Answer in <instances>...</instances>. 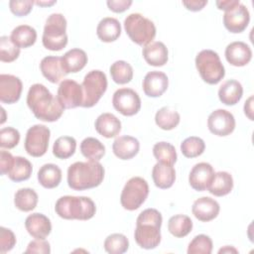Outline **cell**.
<instances>
[{
	"label": "cell",
	"mask_w": 254,
	"mask_h": 254,
	"mask_svg": "<svg viewBox=\"0 0 254 254\" xmlns=\"http://www.w3.org/2000/svg\"><path fill=\"white\" fill-rule=\"evenodd\" d=\"M87 55L81 49H71L62 57V64L65 73H75L80 71L87 64Z\"/></svg>",
	"instance_id": "obj_26"
},
{
	"label": "cell",
	"mask_w": 254,
	"mask_h": 254,
	"mask_svg": "<svg viewBox=\"0 0 254 254\" xmlns=\"http://www.w3.org/2000/svg\"><path fill=\"white\" fill-rule=\"evenodd\" d=\"M57 1H36L35 4L38 5V6H42V7H45V6H52L54 4H56Z\"/></svg>",
	"instance_id": "obj_54"
},
{
	"label": "cell",
	"mask_w": 254,
	"mask_h": 254,
	"mask_svg": "<svg viewBox=\"0 0 254 254\" xmlns=\"http://www.w3.org/2000/svg\"><path fill=\"white\" fill-rule=\"evenodd\" d=\"M181 120V116L178 111L171 107L164 106L160 108L155 115V122L158 127L163 130H173L176 128Z\"/></svg>",
	"instance_id": "obj_35"
},
{
	"label": "cell",
	"mask_w": 254,
	"mask_h": 254,
	"mask_svg": "<svg viewBox=\"0 0 254 254\" xmlns=\"http://www.w3.org/2000/svg\"><path fill=\"white\" fill-rule=\"evenodd\" d=\"M66 19L61 13L51 14L46 20L42 43L50 51H61L67 45Z\"/></svg>",
	"instance_id": "obj_5"
},
{
	"label": "cell",
	"mask_w": 254,
	"mask_h": 254,
	"mask_svg": "<svg viewBox=\"0 0 254 254\" xmlns=\"http://www.w3.org/2000/svg\"><path fill=\"white\" fill-rule=\"evenodd\" d=\"M195 67L208 84H217L225 75V68L218 54L212 50H202L195 57Z\"/></svg>",
	"instance_id": "obj_6"
},
{
	"label": "cell",
	"mask_w": 254,
	"mask_h": 254,
	"mask_svg": "<svg viewBox=\"0 0 254 254\" xmlns=\"http://www.w3.org/2000/svg\"><path fill=\"white\" fill-rule=\"evenodd\" d=\"M244 113L248 117L249 120H254L253 117V95L249 96V98L244 103Z\"/></svg>",
	"instance_id": "obj_52"
},
{
	"label": "cell",
	"mask_w": 254,
	"mask_h": 254,
	"mask_svg": "<svg viewBox=\"0 0 254 254\" xmlns=\"http://www.w3.org/2000/svg\"><path fill=\"white\" fill-rule=\"evenodd\" d=\"M123 24L130 40L139 46L148 45L156 36L155 24L140 13L129 14Z\"/></svg>",
	"instance_id": "obj_7"
},
{
	"label": "cell",
	"mask_w": 254,
	"mask_h": 254,
	"mask_svg": "<svg viewBox=\"0 0 254 254\" xmlns=\"http://www.w3.org/2000/svg\"><path fill=\"white\" fill-rule=\"evenodd\" d=\"M96 132L105 138H114L121 131V121L112 113L100 114L94 123Z\"/></svg>",
	"instance_id": "obj_24"
},
{
	"label": "cell",
	"mask_w": 254,
	"mask_h": 254,
	"mask_svg": "<svg viewBox=\"0 0 254 254\" xmlns=\"http://www.w3.org/2000/svg\"><path fill=\"white\" fill-rule=\"evenodd\" d=\"M169 79L165 72L159 70L149 71L143 79V91L149 97H160L165 93Z\"/></svg>",
	"instance_id": "obj_17"
},
{
	"label": "cell",
	"mask_w": 254,
	"mask_h": 254,
	"mask_svg": "<svg viewBox=\"0 0 254 254\" xmlns=\"http://www.w3.org/2000/svg\"><path fill=\"white\" fill-rule=\"evenodd\" d=\"M38 193L30 188H23L18 190L14 195L15 206L24 212L33 210L38 204Z\"/></svg>",
	"instance_id": "obj_32"
},
{
	"label": "cell",
	"mask_w": 254,
	"mask_h": 254,
	"mask_svg": "<svg viewBox=\"0 0 254 254\" xmlns=\"http://www.w3.org/2000/svg\"><path fill=\"white\" fill-rule=\"evenodd\" d=\"M240 2L238 0H222V1H216L215 4L219 10H223L224 12L229 11L236 7Z\"/></svg>",
	"instance_id": "obj_51"
},
{
	"label": "cell",
	"mask_w": 254,
	"mask_h": 254,
	"mask_svg": "<svg viewBox=\"0 0 254 254\" xmlns=\"http://www.w3.org/2000/svg\"><path fill=\"white\" fill-rule=\"evenodd\" d=\"M27 105L37 119L45 122L59 120L64 110L57 96L55 97L41 83H35L30 86L27 94Z\"/></svg>",
	"instance_id": "obj_1"
},
{
	"label": "cell",
	"mask_w": 254,
	"mask_h": 254,
	"mask_svg": "<svg viewBox=\"0 0 254 254\" xmlns=\"http://www.w3.org/2000/svg\"><path fill=\"white\" fill-rule=\"evenodd\" d=\"M25 227L28 233L36 239H46L52 231L51 220L40 212L28 215L25 220Z\"/></svg>",
	"instance_id": "obj_20"
},
{
	"label": "cell",
	"mask_w": 254,
	"mask_h": 254,
	"mask_svg": "<svg viewBox=\"0 0 254 254\" xmlns=\"http://www.w3.org/2000/svg\"><path fill=\"white\" fill-rule=\"evenodd\" d=\"M10 38L17 47L26 49L36 43L37 32L29 25H20L12 30Z\"/></svg>",
	"instance_id": "obj_31"
},
{
	"label": "cell",
	"mask_w": 254,
	"mask_h": 254,
	"mask_svg": "<svg viewBox=\"0 0 254 254\" xmlns=\"http://www.w3.org/2000/svg\"><path fill=\"white\" fill-rule=\"evenodd\" d=\"M162 214L156 208L143 210L136 219L134 238L136 243L143 249H154L161 242Z\"/></svg>",
	"instance_id": "obj_2"
},
{
	"label": "cell",
	"mask_w": 254,
	"mask_h": 254,
	"mask_svg": "<svg viewBox=\"0 0 254 254\" xmlns=\"http://www.w3.org/2000/svg\"><path fill=\"white\" fill-rule=\"evenodd\" d=\"M57 98L64 109H71L81 106L83 101L81 84L73 79H64L59 85Z\"/></svg>",
	"instance_id": "obj_12"
},
{
	"label": "cell",
	"mask_w": 254,
	"mask_h": 254,
	"mask_svg": "<svg viewBox=\"0 0 254 254\" xmlns=\"http://www.w3.org/2000/svg\"><path fill=\"white\" fill-rule=\"evenodd\" d=\"M16 244V236L14 232L6 227H0V252L2 254L10 251Z\"/></svg>",
	"instance_id": "obj_46"
},
{
	"label": "cell",
	"mask_w": 254,
	"mask_h": 254,
	"mask_svg": "<svg viewBox=\"0 0 254 254\" xmlns=\"http://www.w3.org/2000/svg\"><path fill=\"white\" fill-rule=\"evenodd\" d=\"M80 152L89 161L99 162L105 155V147L98 139L87 137L80 143Z\"/></svg>",
	"instance_id": "obj_36"
},
{
	"label": "cell",
	"mask_w": 254,
	"mask_h": 254,
	"mask_svg": "<svg viewBox=\"0 0 254 254\" xmlns=\"http://www.w3.org/2000/svg\"><path fill=\"white\" fill-rule=\"evenodd\" d=\"M140 149V143L135 137L124 135L116 138L112 144L114 155L121 160H130L134 158Z\"/></svg>",
	"instance_id": "obj_22"
},
{
	"label": "cell",
	"mask_w": 254,
	"mask_h": 254,
	"mask_svg": "<svg viewBox=\"0 0 254 254\" xmlns=\"http://www.w3.org/2000/svg\"><path fill=\"white\" fill-rule=\"evenodd\" d=\"M15 157L13 155L5 150H1L0 152V170H1V175H8L10 172L11 168L13 167Z\"/></svg>",
	"instance_id": "obj_48"
},
{
	"label": "cell",
	"mask_w": 254,
	"mask_h": 254,
	"mask_svg": "<svg viewBox=\"0 0 254 254\" xmlns=\"http://www.w3.org/2000/svg\"><path fill=\"white\" fill-rule=\"evenodd\" d=\"M235 125L233 114L225 109H216L207 118L208 130L219 137L230 135L234 131Z\"/></svg>",
	"instance_id": "obj_13"
},
{
	"label": "cell",
	"mask_w": 254,
	"mask_h": 254,
	"mask_svg": "<svg viewBox=\"0 0 254 254\" xmlns=\"http://www.w3.org/2000/svg\"><path fill=\"white\" fill-rule=\"evenodd\" d=\"M50 252H51L50 243L45 239H35L31 241L28 244L27 249L25 250L26 254H33V253L49 254Z\"/></svg>",
	"instance_id": "obj_47"
},
{
	"label": "cell",
	"mask_w": 254,
	"mask_h": 254,
	"mask_svg": "<svg viewBox=\"0 0 254 254\" xmlns=\"http://www.w3.org/2000/svg\"><path fill=\"white\" fill-rule=\"evenodd\" d=\"M112 105L122 115L133 116L141 108V99L139 94L132 88L122 87L114 92Z\"/></svg>",
	"instance_id": "obj_11"
},
{
	"label": "cell",
	"mask_w": 254,
	"mask_h": 254,
	"mask_svg": "<svg viewBox=\"0 0 254 254\" xmlns=\"http://www.w3.org/2000/svg\"><path fill=\"white\" fill-rule=\"evenodd\" d=\"M204 141L196 136L188 137L181 144V152L186 158L198 157L204 152Z\"/></svg>",
	"instance_id": "obj_41"
},
{
	"label": "cell",
	"mask_w": 254,
	"mask_h": 254,
	"mask_svg": "<svg viewBox=\"0 0 254 254\" xmlns=\"http://www.w3.org/2000/svg\"><path fill=\"white\" fill-rule=\"evenodd\" d=\"M20 141V133L13 127H4L0 130V147L13 149Z\"/></svg>",
	"instance_id": "obj_44"
},
{
	"label": "cell",
	"mask_w": 254,
	"mask_h": 254,
	"mask_svg": "<svg viewBox=\"0 0 254 254\" xmlns=\"http://www.w3.org/2000/svg\"><path fill=\"white\" fill-rule=\"evenodd\" d=\"M250 22V13L245 5L239 3L233 9L224 12L223 25L227 31L233 34L242 33Z\"/></svg>",
	"instance_id": "obj_14"
},
{
	"label": "cell",
	"mask_w": 254,
	"mask_h": 254,
	"mask_svg": "<svg viewBox=\"0 0 254 254\" xmlns=\"http://www.w3.org/2000/svg\"><path fill=\"white\" fill-rule=\"evenodd\" d=\"M40 69L42 74L52 83H58L66 75L63 67L62 57H45L40 63Z\"/></svg>",
	"instance_id": "obj_23"
},
{
	"label": "cell",
	"mask_w": 254,
	"mask_h": 254,
	"mask_svg": "<svg viewBox=\"0 0 254 254\" xmlns=\"http://www.w3.org/2000/svg\"><path fill=\"white\" fill-rule=\"evenodd\" d=\"M35 4L32 0H11L9 2L10 11L17 17L27 16Z\"/></svg>",
	"instance_id": "obj_45"
},
{
	"label": "cell",
	"mask_w": 254,
	"mask_h": 254,
	"mask_svg": "<svg viewBox=\"0 0 254 254\" xmlns=\"http://www.w3.org/2000/svg\"><path fill=\"white\" fill-rule=\"evenodd\" d=\"M219 210V203L209 196H202L195 199L191 206V212L194 217L202 222H208L217 217Z\"/></svg>",
	"instance_id": "obj_19"
},
{
	"label": "cell",
	"mask_w": 254,
	"mask_h": 254,
	"mask_svg": "<svg viewBox=\"0 0 254 254\" xmlns=\"http://www.w3.org/2000/svg\"><path fill=\"white\" fill-rule=\"evenodd\" d=\"M110 11L114 13H122L129 9L132 5L131 0H108L106 2Z\"/></svg>",
	"instance_id": "obj_49"
},
{
	"label": "cell",
	"mask_w": 254,
	"mask_h": 254,
	"mask_svg": "<svg viewBox=\"0 0 254 254\" xmlns=\"http://www.w3.org/2000/svg\"><path fill=\"white\" fill-rule=\"evenodd\" d=\"M20 48L17 47L8 36L0 37V61L3 63H12L18 59Z\"/></svg>",
	"instance_id": "obj_42"
},
{
	"label": "cell",
	"mask_w": 254,
	"mask_h": 254,
	"mask_svg": "<svg viewBox=\"0 0 254 254\" xmlns=\"http://www.w3.org/2000/svg\"><path fill=\"white\" fill-rule=\"evenodd\" d=\"M183 5L190 11L197 12L204 8V6L207 4L206 0H189V1H183Z\"/></svg>",
	"instance_id": "obj_50"
},
{
	"label": "cell",
	"mask_w": 254,
	"mask_h": 254,
	"mask_svg": "<svg viewBox=\"0 0 254 254\" xmlns=\"http://www.w3.org/2000/svg\"><path fill=\"white\" fill-rule=\"evenodd\" d=\"M192 229V221L190 216L186 214L173 215L168 221V230L177 237L183 238L187 236Z\"/></svg>",
	"instance_id": "obj_34"
},
{
	"label": "cell",
	"mask_w": 254,
	"mask_h": 254,
	"mask_svg": "<svg viewBox=\"0 0 254 254\" xmlns=\"http://www.w3.org/2000/svg\"><path fill=\"white\" fill-rule=\"evenodd\" d=\"M218 253H238V250L233 246H224L223 248L218 250Z\"/></svg>",
	"instance_id": "obj_53"
},
{
	"label": "cell",
	"mask_w": 254,
	"mask_h": 254,
	"mask_svg": "<svg viewBox=\"0 0 254 254\" xmlns=\"http://www.w3.org/2000/svg\"><path fill=\"white\" fill-rule=\"evenodd\" d=\"M104 179V168L98 161L75 162L67 169V185L74 190L98 187Z\"/></svg>",
	"instance_id": "obj_3"
},
{
	"label": "cell",
	"mask_w": 254,
	"mask_h": 254,
	"mask_svg": "<svg viewBox=\"0 0 254 254\" xmlns=\"http://www.w3.org/2000/svg\"><path fill=\"white\" fill-rule=\"evenodd\" d=\"M153 155L158 162L174 165L178 156L174 145L168 142H158L153 147Z\"/></svg>",
	"instance_id": "obj_40"
},
{
	"label": "cell",
	"mask_w": 254,
	"mask_h": 254,
	"mask_svg": "<svg viewBox=\"0 0 254 254\" xmlns=\"http://www.w3.org/2000/svg\"><path fill=\"white\" fill-rule=\"evenodd\" d=\"M23 90V83L13 74H0V101L6 104L16 103Z\"/></svg>",
	"instance_id": "obj_15"
},
{
	"label": "cell",
	"mask_w": 254,
	"mask_h": 254,
	"mask_svg": "<svg viewBox=\"0 0 254 254\" xmlns=\"http://www.w3.org/2000/svg\"><path fill=\"white\" fill-rule=\"evenodd\" d=\"M32 172H33V166L31 162L24 157L17 156L15 157L13 167L11 168L7 176L11 181L15 183H20L30 179Z\"/></svg>",
	"instance_id": "obj_33"
},
{
	"label": "cell",
	"mask_w": 254,
	"mask_h": 254,
	"mask_svg": "<svg viewBox=\"0 0 254 254\" xmlns=\"http://www.w3.org/2000/svg\"><path fill=\"white\" fill-rule=\"evenodd\" d=\"M62 170L55 164H45L38 172V181L45 189H55L62 181Z\"/></svg>",
	"instance_id": "obj_29"
},
{
	"label": "cell",
	"mask_w": 254,
	"mask_h": 254,
	"mask_svg": "<svg viewBox=\"0 0 254 254\" xmlns=\"http://www.w3.org/2000/svg\"><path fill=\"white\" fill-rule=\"evenodd\" d=\"M243 95L241 83L235 79L224 81L218 89V98L225 105H235L240 101Z\"/></svg>",
	"instance_id": "obj_28"
},
{
	"label": "cell",
	"mask_w": 254,
	"mask_h": 254,
	"mask_svg": "<svg viewBox=\"0 0 254 254\" xmlns=\"http://www.w3.org/2000/svg\"><path fill=\"white\" fill-rule=\"evenodd\" d=\"M233 189L232 176L224 171L214 173L213 179L208 187V191L214 196H224Z\"/></svg>",
	"instance_id": "obj_30"
},
{
	"label": "cell",
	"mask_w": 254,
	"mask_h": 254,
	"mask_svg": "<svg viewBox=\"0 0 254 254\" xmlns=\"http://www.w3.org/2000/svg\"><path fill=\"white\" fill-rule=\"evenodd\" d=\"M212 247V240L208 235L198 234L190 242L188 254H210Z\"/></svg>",
	"instance_id": "obj_43"
},
{
	"label": "cell",
	"mask_w": 254,
	"mask_h": 254,
	"mask_svg": "<svg viewBox=\"0 0 254 254\" xmlns=\"http://www.w3.org/2000/svg\"><path fill=\"white\" fill-rule=\"evenodd\" d=\"M96 34L98 39L104 43L114 42L121 35L120 22L116 18L105 17L98 23Z\"/></svg>",
	"instance_id": "obj_27"
},
{
	"label": "cell",
	"mask_w": 254,
	"mask_h": 254,
	"mask_svg": "<svg viewBox=\"0 0 254 254\" xmlns=\"http://www.w3.org/2000/svg\"><path fill=\"white\" fill-rule=\"evenodd\" d=\"M104 250L109 254H122L129 248V240L122 233H112L104 240Z\"/></svg>",
	"instance_id": "obj_39"
},
{
	"label": "cell",
	"mask_w": 254,
	"mask_h": 254,
	"mask_svg": "<svg viewBox=\"0 0 254 254\" xmlns=\"http://www.w3.org/2000/svg\"><path fill=\"white\" fill-rule=\"evenodd\" d=\"M152 179L159 189H170L176 181V171L173 165L158 162L152 170Z\"/></svg>",
	"instance_id": "obj_25"
},
{
	"label": "cell",
	"mask_w": 254,
	"mask_h": 254,
	"mask_svg": "<svg viewBox=\"0 0 254 254\" xmlns=\"http://www.w3.org/2000/svg\"><path fill=\"white\" fill-rule=\"evenodd\" d=\"M51 137L50 129L42 124L30 127L25 137V150L32 157H42L46 154Z\"/></svg>",
	"instance_id": "obj_10"
},
{
	"label": "cell",
	"mask_w": 254,
	"mask_h": 254,
	"mask_svg": "<svg viewBox=\"0 0 254 254\" xmlns=\"http://www.w3.org/2000/svg\"><path fill=\"white\" fill-rule=\"evenodd\" d=\"M142 55L145 62L153 66H162L167 64L169 53L166 45L159 41H153L144 46Z\"/></svg>",
	"instance_id": "obj_21"
},
{
	"label": "cell",
	"mask_w": 254,
	"mask_h": 254,
	"mask_svg": "<svg viewBox=\"0 0 254 254\" xmlns=\"http://www.w3.org/2000/svg\"><path fill=\"white\" fill-rule=\"evenodd\" d=\"M81 87L83 91L81 107L90 108L94 106L107 89L106 74L99 69L90 70L85 74Z\"/></svg>",
	"instance_id": "obj_8"
},
{
	"label": "cell",
	"mask_w": 254,
	"mask_h": 254,
	"mask_svg": "<svg viewBox=\"0 0 254 254\" xmlns=\"http://www.w3.org/2000/svg\"><path fill=\"white\" fill-rule=\"evenodd\" d=\"M148 194L147 181L141 177H133L127 181L121 191L120 203L127 210H136L145 202Z\"/></svg>",
	"instance_id": "obj_9"
},
{
	"label": "cell",
	"mask_w": 254,
	"mask_h": 254,
	"mask_svg": "<svg viewBox=\"0 0 254 254\" xmlns=\"http://www.w3.org/2000/svg\"><path fill=\"white\" fill-rule=\"evenodd\" d=\"M213 167L205 162L195 164L189 175L190 186L197 191L206 190L213 179Z\"/></svg>",
	"instance_id": "obj_16"
},
{
	"label": "cell",
	"mask_w": 254,
	"mask_h": 254,
	"mask_svg": "<svg viewBox=\"0 0 254 254\" xmlns=\"http://www.w3.org/2000/svg\"><path fill=\"white\" fill-rule=\"evenodd\" d=\"M224 55L226 61L234 66H244L248 64L252 59L251 48L241 41L228 44L225 48Z\"/></svg>",
	"instance_id": "obj_18"
},
{
	"label": "cell",
	"mask_w": 254,
	"mask_h": 254,
	"mask_svg": "<svg viewBox=\"0 0 254 254\" xmlns=\"http://www.w3.org/2000/svg\"><path fill=\"white\" fill-rule=\"evenodd\" d=\"M76 149V141L71 136L59 137L53 146V154L56 158L64 160L70 158Z\"/></svg>",
	"instance_id": "obj_38"
},
{
	"label": "cell",
	"mask_w": 254,
	"mask_h": 254,
	"mask_svg": "<svg viewBox=\"0 0 254 254\" xmlns=\"http://www.w3.org/2000/svg\"><path fill=\"white\" fill-rule=\"evenodd\" d=\"M112 80L117 84H126L133 78V67L125 61L114 62L109 68Z\"/></svg>",
	"instance_id": "obj_37"
},
{
	"label": "cell",
	"mask_w": 254,
	"mask_h": 254,
	"mask_svg": "<svg viewBox=\"0 0 254 254\" xmlns=\"http://www.w3.org/2000/svg\"><path fill=\"white\" fill-rule=\"evenodd\" d=\"M55 211L64 219L88 220L94 216L96 206L90 197L64 195L56 201Z\"/></svg>",
	"instance_id": "obj_4"
}]
</instances>
